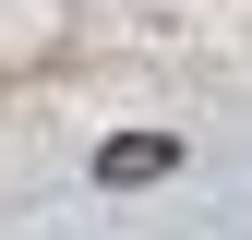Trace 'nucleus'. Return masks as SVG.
I'll use <instances>...</instances> for the list:
<instances>
[{
  "label": "nucleus",
  "mask_w": 252,
  "mask_h": 240,
  "mask_svg": "<svg viewBox=\"0 0 252 240\" xmlns=\"http://www.w3.org/2000/svg\"><path fill=\"white\" fill-rule=\"evenodd\" d=\"M180 168V132H120V144H96V180L108 192H144V180H168Z\"/></svg>",
  "instance_id": "obj_1"
}]
</instances>
